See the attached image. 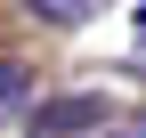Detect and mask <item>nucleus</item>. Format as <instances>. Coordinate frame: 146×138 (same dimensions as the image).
Returning <instances> with one entry per match:
<instances>
[{
  "label": "nucleus",
  "mask_w": 146,
  "mask_h": 138,
  "mask_svg": "<svg viewBox=\"0 0 146 138\" xmlns=\"http://www.w3.org/2000/svg\"><path fill=\"white\" fill-rule=\"evenodd\" d=\"M25 106H33V73H25V65H8V57H0V122H16Z\"/></svg>",
  "instance_id": "7ed1b4c3"
},
{
  "label": "nucleus",
  "mask_w": 146,
  "mask_h": 138,
  "mask_svg": "<svg viewBox=\"0 0 146 138\" xmlns=\"http://www.w3.org/2000/svg\"><path fill=\"white\" fill-rule=\"evenodd\" d=\"M33 8V25H57V33H73V25H98L114 0H25Z\"/></svg>",
  "instance_id": "f03ea898"
},
{
  "label": "nucleus",
  "mask_w": 146,
  "mask_h": 138,
  "mask_svg": "<svg viewBox=\"0 0 146 138\" xmlns=\"http://www.w3.org/2000/svg\"><path fill=\"white\" fill-rule=\"evenodd\" d=\"M114 98H98V90H65V98H49V106H33L25 114V130L33 138H106L114 130Z\"/></svg>",
  "instance_id": "f257e3e1"
}]
</instances>
